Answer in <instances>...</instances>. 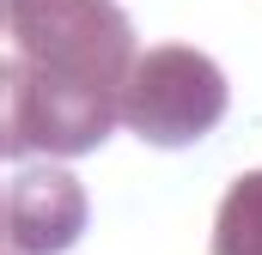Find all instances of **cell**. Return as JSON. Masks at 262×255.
Returning a JSON list of instances; mask_svg holds the SVG:
<instances>
[{
    "instance_id": "1",
    "label": "cell",
    "mask_w": 262,
    "mask_h": 255,
    "mask_svg": "<svg viewBox=\"0 0 262 255\" xmlns=\"http://www.w3.org/2000/svg\"><path fill=\"white\" fill-rule=\"evenodd\" d=\"M134 18L116 0H6V158H79L122 128Z\"/></svg>"
},
{
    "instance_id": "2",
    "label": "cell",
    "mask_w": 262,
    "mask_h": 255,
    "mask_svg": "<svg viewBox=\"0 0 262 255\" xmlns=\"http://www.w3.org/2000/svg\"><path fill=\"white\" fill-rule=\"evenodd\" d=\"M226 104H232V91H226V73L213 55H201L189 43H159L128 73L122 128L159 152H177V146L207 140L226 122Z\"/></svg>"
},
{
    "instance_id": "3",
    "label": "cell",
    "mask_w": 262,
    "mask_h": 255,
    "mask_svg": "<svg viewBox=\"0 0 262 255\" xmlns=\"http://www.w3.org/2000/svg\"><path fill=\"white\" fill-rule=\"evenodd\" d=\"M85 219H92V200L79 189L73 170L55 164H31V170H12L6 183V255H61L85 237Z\"/></svg>"
},
{
    "instance_id": "4",
    "label": "cell",
    "mask_w": 262,
    "mask_h": 255,
    "mask_svg": "<svg viewBox=\"0 0 262 255\" xmlns=\"http://www.w3.org/2000/svg\"><path fill=\"white\" fill-rule=\"evenodd\" d=\"M213 255H262V170H244L213 213Z\"/></svg>"
}]
</instances>
